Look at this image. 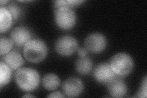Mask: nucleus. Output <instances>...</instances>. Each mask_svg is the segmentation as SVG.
Masks as SVG:
<instances>
[{
  "instance_id": "21",
  "label": "nucleus",
  "mask_w": 147,
  "mask_h": 98,
  "mask_svg": "<svg viewBox=\"0 0 147 98\" xmlns=\"http://www.w3.org/2000/svg\"><path fill=\"white\" fill-rule=\"evenodd\" d=\"M48 97H64V95L59 91L53 92L47 96Z\"/></svg>"
},
{
  "instance_id": "5",
  "label": "nucleus",
  "mask_w": 147,
  "mask_h": 98,
  "mask_svg": "<svg viewBox=\"0 0 147 98\" xmlns=\"http://www.w3.org/2000/svg\"><path fill=\"white\" fill-rule=\"evenodd\" d=\"M55 50L62 56H70L78 49V43L74 37L64 36L59 38L55 43Z\"/></svg>"
},
{
  "instance_id": "13",
  "label": "nucleus",
  "mask_w": 147,
  "mask_h": 98,
  "mask_svg": "<svg viewBox=\"0 0 147 98\" xmlns=\"http://www.w3.org/2000/svg\"><path fill=\"white\" fill-rule=\"evenodd\" d=\"M93 67V63L89 57H81L76 63V69L80 75H86L90 72Z\"/></svg>"
},
{
  "instance_id": "9",
  "label": "nucleus",
  "mask_w": 147,
  "mask_h": 98,
  "mask_svg": "<svg viewBox=\"0 0 147 98\" xmlns=\"http://www.w3.org/2000/svg\"><path fill=\"white\" fill-rule=\"evenodd\" d=\"M31 38L30 31L24 26H17L11 33V39L13 44L22 47L25 45Z\"/></svg>"
},
{
  "instance_id": "17",
  "label": "nucleus",
  "mask_w": 147,
  "mask_h": 98,
  "mask_svg": "<svg viewBox=\"0 0 147 98\" xmlns=\"http://www.w3.org/2000/svg\"><path fill=\"white\" fill-rule=\"evenodd\" d=\"M84 1H81V0H63V1H55L54 2L55 6L57 7H62V6H66V7H71L74 6L79 5V4Z\"/></svg>"
},
{
  "instance_id": "14",
  "label": "nucleus",
  "mask_w": 147,
  "mask_h": 98,
  "mask_svg": "<svg viewBox=\"0 0 147 98\" xmlns=\"http://www.w3.org/2000/svg\"><path fill=\"white\" fill-rule=\"evenodd\" d=\"M42 85L47 90L52 91L60 85V79L55 74H47L44 76L42 80Z\"/></svg>"
},
{
  "instance_id": "7",
  "label": "nucleus",
  "mask_w": 147,
  "mask_h": 98,
  "mask_svg": "<svg viewBox=\"0 0 147 98\" xmlns=\"http://www.w3.org/2000/svg\"><path fill=\"white\" fill-rule=\"evenodd\" d=\"M62 90L64 95L67 97H77L84 90V84L79 78L69 77L63 83Z\"/></svg>"
},
{
  "instance_id": "11",
  "label": "nucleus",
  "mask_w": 147,
  "mask_h": 98,
  "mask_svg": "<svg viewBox=\"0 0 147 98\" xmlns=\"http://www.w3.org/2000/svg\"><path fill=\"white\" fill-rule=\"evenodd\" d=\"M3 60L4 63L13 70L20 68L24 63L20 53L16 50L7 53L4 57Z\"/></svg>"
},
{
  "instance_id": "10",
  "label": "nucleus",
  "mask_w": 147,
  "mask_h": 98,
  "mask_svg": "<svg viewBox=\"0 0 147 98\" xmlns=\"http://www.w3.org/2000/svg\"><path fill=\"white\" fill-rule=\"evenodd\" d=\"M109 91L113 97H123L127 93V86L122 79L116 77L108 84Z\"/></svg>"
},
{
  "instance_id": "6",
  "label": "nucleus",
  "mask_w": 147,
  "mask_h": 98,
  "mask_svg": "<svg viewBox=\"0 0 147 98\" xmlns=\"http://www.w3.org/2000/svg\"><path fill=\"white\" fill-rule=\"evenodd\" d=\"M106 45L107 41L105 36L99 32H94L88 35L85 41V48L92 53L102 52Z\"/></svg>"
},
{
  "instance_id": "3",
  "label": "nucleus",
  "mask_w": 147,
  "mask_h": 98,
  "mask_svg": "<svg viewBox=\"0 0 147 98\" xmlns=\"http://www.w3.org/2000/svg\"><path fill=\"white\" fill-rule=\"evenodd\" d=\"M110 65L118 76H125L129 74L134 68V61L129 55L118 53L110 60Z\"/></svg>"
},
{
  "instance_id": "16",
  "label": "nucleus",
  "mask_w": 147,
  "mask_h": 98,
  "mask_svg": "<svg viewBox=\"0 0 147 98\" xmlns=\"http://www.w3.org/2000/svg\"><path fill=\"white\" fill-rule=\"evenodd\" d=\"M13 45V43L11 39L1 36L0 39V54L1 55L3 56L10 52Z\"/></svg>"
},
{
  "instance_id": "23",
  "label": "nucleus",
  "mask_w": 147,
  "mask_h": 98,
  "mask_svg": "<svg viewBox=\"0 0 147 98\" xmlns=\"http://www.w3.org/2000/svg\"><path fill=\"white\" fill-rule=\"evenodd\" d=\"M23 97H34V96L31 95H25L22 96Z\"/></svg>"
},
{
  "instance_id": "22",
  "label": "nucleus",
  "mask_w": 147,
  "mask_h": 98,
  "mask_svg": "<svg viewBox=\"0 0 147 98\" xmlns=\"http://www.w3.org/2000/svg\"><path fill=\"white\" fill-rule=\"evenodd\" d=\"M8 2H9L8 1H3V0H1V1H0V3H1V6L5 5V4H6Z\"/></svg>"
},
{
  "instance_id": "4",
  "label": "nucleus",
  "mask_w": 147,
  "mask_h": 98,
  "mask_svg": "<svg viewBox=\"0 0 147 98\" xmlns=\"http://www.w3.org/2000/svg\"><path fill=\"white\" fill-rule=\"evenodd\" d=\"M55 18L57 25L63 30L72 28L76 22V14L69 7H58L55 11Z\"/></svg>"
},
{
  "instance_id": "8",
  "label": "nucleus",
  "mask_w": 147,
  "mask_h": 98,
  "mask_svg": "<svg viewBox=\"0 0 147 98\" xmlns=\"http://www.w3.org/2000/svg\"><path fill=\"white\" fill-rule=\"evenodd\" d=\"M93 75L96 81L107 85L117 77L110 64L106 63L98 65L94 70Z\"/></svg>"
},
{
  "instance_id": "2",
  "label": "nucleus",
  "mask_w": 147,
  "mask_h": 98,
  "mask_svg": "<svg viewBox=\"0 0 147 98\" xmlns=\"http://www.w3.org/2000/svg\"><path fill=\"white\" fill-rule=\"evenodd\" d=\"M23 53L27 61L38 63L43 61L47 55V45L40 39H31L24 45Z\"/></svg>"
},
{
  "instance_id": "15",
  "label": "nucleus",
  "mask_w": 147,
  "mask_h": 98,
  "mask_svg": "<svg viewBox=\"0 0 147 98\" xmlns=\"http://www.w3.org/2000/svg\"><path fill=\"white\" fill-rule=\"evenodd\" d=\"M12 69L3 62L0 63V87L6 85L11 80Z\"/></svg>"
},
{
  "instance_id": "19",
  "label": "nucleus",
  "mask_w": 147,
  "mask_h": 98,
  "mask_svg": "<svg viewBox=\"0 0 147 98\" xmlns=\"http://www.w3.org/2000/svg\"><path fill=\"white\" fill-rule=\"evenodd\" d=\"M138 97H146V78L144 79V81L142 83L140 89L138 93Z\"/></svg>"
},
{
  "instance_id": "1",
  "label": "nucleus",
  "mask_w": 147,
  "mask_h": 98,
  "mask_svg": "<svg viewBox=\"0 0 147 98\" xmlns=\"http://www.w3.org/2000/svg\"><path fill=\"white\" fill-rule=\"evenodd\" d=\"M16 82L20 90L24 91H31L38 87L40 76L39 73L33 69L20 68L16 74Z\"/></svg>"
},
{
  "instance_id": "12",
  "label": "nucleus",
  "mask_w": 147,
  "mask_h": 98,
  "mask_svg": "<svg viewBox=\"0 0 147 98\" xmlns=\"http://www.w3.org/2000/svg\"><path fill=\"white\" fill-rule=\"evenodd\" d=\"M12 17L6 7H0V31H6L11 27L12 22Z\"/></svg>"
},
{
  "instance_id": "18",
  "label": "nucleus",
  "mask_w": 147,
  "mask_h": 98,
  "mask_svg": "<svg viewBox=\"0 0 147 98\" xmlns=\"http://www.w3.org/2000/svg\"><path fill=\"white\" fill-rule=\"evenodd\" d=\"M7 10L11 14L13 20H17L20 16V8L16 4L12 3L6 7Z\"/></svg>"
},
{
  "instance_id": "20",
  "label": "nucleus",
  "mask_w": 147,
  "mask_h": 98,
  "mask_svg": "<svg viewBox=\"0 0 147 98\" xmlns=\"http://www.w3.org/2000/svg\"><path fill=\"white\" fill-rule=\"evenodd\" d=\"M78 55L80 56V57H86L87 53H88V50L85 47H80L79 49H77Z\"/></svg>"
}]
</instances>
